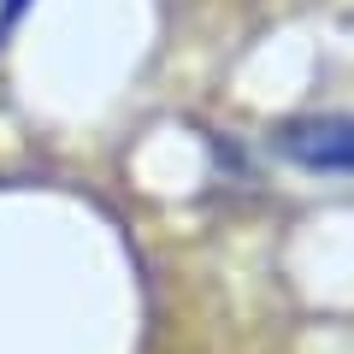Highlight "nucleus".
<instances>
[{
    "label": "nucleus",
    "instance_id": "obj_1",
    "mask_svg": "<svg viewBox=\"0 0 354 354\" xmlns=\"http://www.w3.org/2000/svg\"><path fill=\"white\" fill-rule=\"evenodd\" d=\"M278 153L295 160L301 171H342L354 177V118L325 113V118H295L278 130Z\"/></svg>",
    "mask_w": 354,
    "mask_h": 354
},
{
    "label": "nucleus",
    "instance_id": "obj_2",
    "mask_svg": "<svg viewBox=\"0 0 354 354\" xmlns=\"http://www.w3.org/2000/svg\"><path fill=\"white\" fill-rule=\"evenodd\" d=\"M24 6H30V0H0V41L12 36V24L24 18Z\"/></svg>",
    "mask_w": 354,
    "mask_h": 354
}]
</instances>
